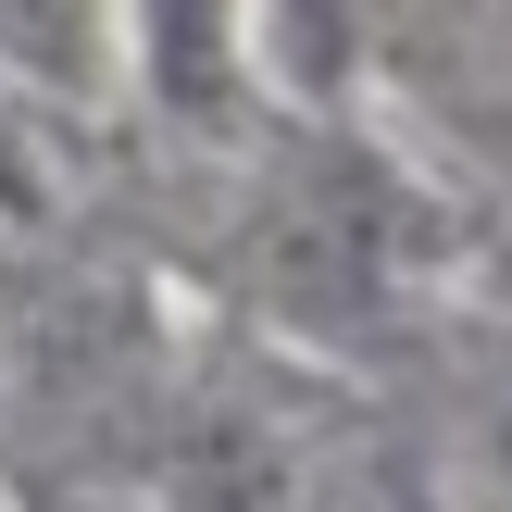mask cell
<instances>
[{
  "instance_id": "2",
  "label": "cell",
  "mask_w": 512,
  "mask_h": 512,
  "mask_svg": "<svg viewBox=\"0 0 512 512\" xmlns=\"http://www.w3.org/2000/svg\"><path fill=\"white\" fill-rule=\"evenodd\" d=\"M113 38L138 63L150 113L200 125V138L238 125V100H250V0H113Z\"/></svg>"
},
{
  "instance_id": "4",
  "label": "cell",
  "mask_w": 512,
  "mask_h": 512,
  "mask_svg": "<svg viewBox=\"0 0 512 512\" xmlns=\"http://www.w3.org/2000/svg\"><path fill=\"white\" fill-rule=\"evenodd\" d=\"M100 63H113V0H0V75L100 88Z\"/></svg>"
},
{
  "instance_id": "1",
  "label": "cell",
  "mask_w": 512,
  "mask_h": 512,
  "mask_svg": "<svg viewBox=\"0 0 512 512\" xmlns=\"http://www.w3.org/2000/svg\"><path fill=\"white\" fill-rule=\"evenodd\" d=\"M438 263V213L425 188L363 138H300L263 188V300L313 338H350V325H388L400 300Z\"/></svg>"
},
{
  "instance_id": "5",
  "label": "cell",
  "mask_w": 512,
  "mask_h": 512,
  "mask_svg": "<svg viewBox=\"0 0 512 512\" xmlns=\"http://www.w3.org/2000/svg\"><path fill=\"white\" fill-rule=\"evenodd\" d=\"M350 512H438V488H425V475H413V463H388V475H375V488H363V500H350Z\"/></svg>"
},
{
  "instance_id": "3",
  "label": "cell",
  "mask_w": 512,
  "mask_h": 512,
  "mask_svg": "<svg viewBox=\"0 0 512 512\" xmlns=\"http://www.w3.org/2000/svg\"><path fill=\"white\" fill-rule=\"evenodd\" d=\"M363 25H375V0H250V63H263L300 113H325V100L363 75Z\"/></svg>"
}]
</instances>
